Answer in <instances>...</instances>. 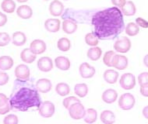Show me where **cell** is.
Returning a JSON list of instances; mask_svg holds the SVG:
<instances>
[{
  "label": "cell",
  "mask_w": 148,
  "mask_h": 124,
  "mask_svg": "<svg viewBox=\"0 0 148 124\" xmlns=\"http://www.w3.org/2000/svg\"><path fill=\"white\" fill-rule=\"evenodd\" d=\"M91 24L95 27L94 33L100 40L114 39L125 27L122 11L115 6L97 12L92 17Z\"/></svg>",
  "instance_id": "1"
},
{
  "label": "cell",
  "mask_w": 148,
  "mask_h": 124,
  "mask_svg": "<svg viewBox=\"0 0 148 124\" xmlns=\"http://www.w3.org/2000/svg\"><path fill=\"white\" fill-rule=\"evenodd\" d=\"M23 81L17 79L14 83L13 92L10 99L11 109L27 112L29 109L39 108L41 104V97L36 88L23 85Z\"/></svg>",
  "instance_id": "2"
},
{
  "label": "cell",
  "mask_w": 148,
  "mask_h": 124,
  "mask_svg": "<svg viewBox=\"0 0 148 124\" xmlns=\"http://www.w3.org/2000/svg\"><path fill=\"white\" fill-rule=\"evenodd\" d=\"M135 97L133 96V94L129 92L123 94L119 99V106L120 109L125 111L133 109L135 106Z\"/></svg>",
  "instance_id": "3"
},
{
  "label": "cell",
  "mask_w": 148,
  "mask_h": 124,
  "mask_svg": "<svg viewBox=\"0 0 148 124\" xmlns=\"http://www.w3.org/2000/svg\"><path fill=\"white\" fill-rule=\"evenodd\" d=\"M68 111L72 119L79 120V119H84L86 110H85L84 105L81 103V102H79L70 106V107L68 109Z\"/></svg>",
  "instance_id": "4"
},
{
  "label": "cell",
  "mask_w": 148,
  "mask_h": 124,
  "mask_svg": "<svg viewBox=\"0 0 148 124\" xmlns=\"http://www.w3.org/2000/svg\"><path fill=\"white\" fill-rule=\"evenodd\" d=\"M121 88L125 90H131L136 86V78L132 73H125L121 76L119 80Z\"/></svg>",
  "instance_id": "5"
},
{
  "label": "cell",
  "mask_w": 148,
  "mask_h": 124,
  "mask_svg": "<svg viewBox=\"0 0 148 124\" xmlns=\"http://www.w3.org/2000/svg\"><path fill=\"white\" fill-rule=\"evenodd\" d=\"M131 47H132V43L130 40L126 37L119 38L114 43V49L119 53H127L130 50Z\"/></svg>",
  "instance_id": "6"
},
{
  "label": "cell",
  "mask_w": 148,
  "mask_h": 124,
  "mask_svg": "<svg viewBox=\"0 0 148 124\" xmlns=\"http://www.w3.org/2000/svg\"><path fill=\"white\" fill-rule=\"evenodd\" d=\"M39 114L44 118H50L53 116L56 112V106L53 102L50 101H45L41 102L38 108Z\"/></svg>",
  "instance_id": "7"
},
{
  "label": "cell",
  "mask_w": 148,
  "mask_h": 124,
  "mask_svg": "<svg viewBox=\"0 0 148 124\" xmlns=\"http://www.w3.org/2000/svg\"><path fill=\"white\" fill-rule=\"evenodd\" d=\"M14 73H15V76L17 79L25 81H30L31 71H30L28 66H27L26 64H21L16 66Z\"/></svg>",
  "instance_id": "8"
},
{
  "label": "cell",
  "mask_w": 148,
  "mask_h": 124,
  "mask_svg": "<svg viewBox=\"0 0 148 124\" xmlns=\"http://www.w3.org/2000/svg\"><path fill=\"white\" fill-rule=\"evenodd\" d=\"M79 72L83 79H91L96 73V70L88 63L84 62L79 65Z\"/></svg>",
  "instance_id": "9"
},
{
  "label": "cell",
  "mask_w": 148,
  "mask_h": 124,
  "mask_svg": "<svg viewBox=\"0 0 148 124\" xmlns=\"http://www.w3.org/2000/svg\"><path fill=\"white\" fill-rule=\"evenodd\" d=\"M37 65L42 72H49L53 68V61L49 57H42L38 61Z\"/></svg>",
  "instance_id": "10"
},
{
  "label": "cell",
  "mask_w": 148,
  "mask_h": 124,
  "mask_svg": "<svg viewBox=\"0 0 148 124\" xmlns=\"http://www.w3.org/2000/svg\"><path fill=\"white\" fill-rule=\"evenodd\" d=\"M46 47H46L45 42L40 39L34 40L30 44V50L36 55L45 53L46 51Z\"/></svg>",
  "instance_id": "11"
},
{
  "label": "cell",
  "mask_w": 148,
  "mask_h": 124,
  "mask_svg": "<svg viewBox=\"0 0 148 124\" xmlns=\"http://www.w3.org/2000/svg\"><path fill=\"white\" fill-rule=\"evenodd\" d=\"M37 90L41 93H48L51 91L52 88V84L51 81L48 79H41L37 81L35 85Z\"/></svg>",
  "instance_id": "12"
},
{
  "label": "cell",
  "mask_w": 148,
  "mask_h": 124,
  "mask_svg": "<svg viewBox=\"0 0 148 124\" xmlns=\"http://www.w3.org/2000/svg\"><path fill=\"white\" fill-rule=\"evenodd\" d=\"M128 58L122 54H115L113 60V68L123 71L128 67Z\"/></svg>",
  "instance_id": "13"
},
{
  "label": "cell",
  "mask_w": 148,
  "mask_h": 124,
  "mask_svg": "<svg viewBox=\"0 0 148 124\" xmlns=\"http://www.w3.org/2000/svg\"><path fill=\"white\" fill-rule=\"evenodd\" d=\"M49 13L53 16H60L64 10L63 4L59 0H54L49 5Z\"/></svg>",
  "instance_id": "14"
},
{
  "label": "cell",
  "mask_w": 148,
  "mask_h": 124,
  "mask_svg": "<svg viewBox=\"0 0 148 124\" xmlns=\"http://www.w3.org/2000/svg\"><path fill=\"white\" fill-rule=\"evenodd\" d=\"M61 21L59 19H48L45 22V27L46 30L50 33H57L60 29Z\"/></svg>",
  "instance_id": "15"
},
{
  "label": "cell",
  "mask_w": 148,
  "mask_h": 124,
  "mask_svg": "<svg viewBox=\"0 0 148 124\" xmlns=\"http://www.w3.org/2000/svg\"><path fill=\"white\" fill-rule=\"evenodd\" d=\"M102 100L107 104L114 103L118 99V92L115 89H106L102 94Z\"/></svg>",
  "instance_id": "16"
},
{
  "label": "cell",
  "mask_w": 148,
  "mask_h": 124,
  "mask_svg": "<svg viewBox=\"0 0 148 124\" xmlns=\"http://www.w3.org/2000/svg\"><path fill=\"white\" fill-rule=\"evenodd\" d=\"M56 68L61 71H68L70 68L71 63L69 59L64 56H59L55 59Z\"/></svg>",
  "instance_id": "17"
},
{
  "label": "cell",
  "mask_w": 148,
  "mask_h": 124,
  "mask_svg": "<svg viewBox=\"0 0 148 124\" xmlns=\"http://www.w3.org/2000/svg\"><path fill=\"white\" fill-rule=\"evenodd\" d=\"M62 30L67 34H73L77 30V23L71 19H66L62 22Z\"/></svg>",
  "instance_id": "18"
},
{
  "label": "cell",
  "mask_w": 148,
  "mask_h": 124,
  "mask_svg": "<svg viewBox=\"0 0 148 124\" xmlns=\"http://www.w3.org/2000/svg\"><path fill=\"white\" fill-rule=\"evenodd\" d=\"M119 74L114 69H108L103 74V78L108 84H115L117 82Z\"/></svg>",
  "instance_id": "19"
},
{
  "label": "cell",
  "mask_w": 148,
  "mask_h": 124,
  "mask_svg": "<svg viewBox=\"0 0 148 124\" xmlns=\"http://www.w3.org/2000/svg\"><path fill=\"white\" fill-rule=\"evenodd\" d=\"M10 99L5 94L0 93V115H5L10 111Z\"/></svg>",
  "instance_id": "20"
},
{
  "label": "cell",
  "mask_w": 148,
  "mask_h": 124,
  "mask_svg": "<svg viewBox=\"0 0 148 124\" xmlns=\"http://www.w3.org/2000/svg\"><path fill=\"white\" fill-rule=\"evenodd\" d=\"M16 14L21 19L27 20V19H30L33 15V10L29 5H21L16 9Z\"/></svg>",
  "instance_id": "21"
},
{
  "label": "cell",
  "mask_w": 148,
  "mask_h": 124,
  "mask_svg": "<svg viewBox=\"0 0 148 124\" xmlns=\"http://www.w3.org/2000/svg\"><path fill=\"white\" fill-rule=\"evenodd\" d=\"M100 119L104 124H114L115 123V115L111 110H104L100 115Z\"/></svg>",
  "instance_id": "22"
},
{
  "label": "cell",
  "mask_w": 148,
  "mask_h": 124,
  "mask_svg": "<svg viewBox=\"0 0 148 124\" xmlns=\"http://www.w3.org/2000/svg\"><path fill=\"white\" fill-rule=\"evenodd\" d=\"M121 11L123 15L126 16H132L136 13V7L133 1H127L125 5L121 8Z\"/></svg>",
  "instance_id": "23"
},
{
  "label": "cell",
  "mask_w": 148,
  "mask_h": 124,
  "mask_svg": "<svg viewBox=\"0 0 148 124\" xmlns=\"http://www.w3.org/2000/svg\"><path fill=\"white\" fill-rule=\"evenodd\" d=\"M36 58H37L36 54H34L30 50V48H25L21 51V58L25 63L32 64L36 60Z\"/></svg>",
  "instance_id": "24"
},
{
  "label": "cell",
  "mask_w": 148,
  "mask_h": 124,
  "mask_svg": "<svg viewBox=\"0 0 148 124\" xmlns=\"http://www.w3.org/2000/svg\"><path fill=\"white\" fill-rule=\"evenodd\" d=\"M97 112L96 109L93 108H89L85 112L84 120L85 123L88 124H92L97 121Z\"/></svg>",
  "instance_id": "25"
},
{
  "label": "cell",
  "mask_w": 148,
  "mask_h": 124,
  "mask_svg": "<svg viewBox=\"0 0 148 124\" xmlns=\"http://www.w3.org/2000/svg\"><path fill=\"white\" fill-rule=\"evenodd\" d=\"M13 60L10 56H1L0 57V70L7 71L12 68L13 66Z\"/></svg>",
  "instance_id": "26"
},
{
  "label": "cell",
  "mask_w": 148,
  "mask_h": 124,
  "mask_svg": "<svg viewBox=\"0 0 148 124\" xmlns=\"http://www.w3.org/2000/svg\"><path fill=\"white\" fill-rule=\"evenodd\" d=\"M13 43L15 46L21 47L25 44L26 41H27V37L26 35L23 32L21 31H17L13 34Z\"/></svg>",
  "instance_id": "27"
},
{
  "label": "cell",
  "mask_w": 148,
  "mask_h": 124,
  "mask_svg": "<svg viewBox=\"0 0 148 124\" xmlns=\"http://www.w3.org/2000/svg\"><path fill=\"white\" fill-rule=\"evenodd\" d=\"M74 93L79 98H84L88 93V86L85 83H78L74 87Z\"/></svg>",
  "instance_id": "28"
},
{
  "label": "cell",
  "mask_w": 148,
  "mask_h": 124,
  "mask_svg": "<svg viewBox=\"0 0 148 124\" xmlns=\"http://www.w3.org/2000/svg\"><path fill=\"white\" fill-rule=\"evenodd\" d=\"M102 54V50L98 47H92L87 51V57L91 61H97Z\"/></svg>",
  "instance_id": "29"
},
{
  "label": "cell",
  "mask_w": 148,
  "mask_h": 124,
  "mask_svg": "<svg viewBox=\"0 0 148 124\" xmlns=\"http://www.w3.org/2000/svg\"><path fill=\"white\" fill-rule=\"evenodd\" d=\"M56 91L60 96H66L70 92V87L65 82L58 83L56 86Z\"/></svg>",
  "instance_id": "30"
},
{
  "label": "cell",
  "mask_w": 148,
  "mask_h": 124,
  "mask_svg": "<svg viewBox=\"0 0 148 124\" xmlns=\"http://www.w3.org/2000/svg\"><path fill=\"white\" fill-rule=\"evenodd\" d=\"M125 32L130 37H135L140 33V27L136 23L131 22L127 23V25L125 26Z\"/></svg>",
  "instance_id": "31"
},
{
  "label": "cell",
  "mask_w": 148,
  "mask_h": 124,
  "mask_svg": "<svg viewBox=\"0 0 148 124\" xmlns=\"http://www.w3.org/2000/svg\"><path fill=\"white\" fill-rule=\"evenodd\" d=\"M1 8L5 13H13L16 9V3L13 0H3L1 3Z\"/></svg>",
  "instance_id": "32"
},
{
  "label": "cell",
  "mask_w": 148,
  "mask_h": 124,
  "mask_svg": "<svg viewBox=\"0 0 148 124\" xmlns=\"http://www.w3.org/2000/svg\"><path fill=\"white\" fill-rule=\"evenodd\" d=\"M57 47L59 51H62V52H66V51H69V49L71 47V42L68 38L62 37L58 41Z\"/></svg>",
  "instance_id": "33"
},
{
  "label": "cell",
  "mask_w": 148,
  "mask_h": 124,
  "mask_svg": "<svg viewBox=\"0 0 148 124\" xmlns=\"http://www.w3.org/2000/svg\"><path fill=\"white\" fill-rule=\"evenodd\" d=\"M116 54L115 51H108L105 52V55L103 57V62L108 67H113V60Z\"/></svg>",
  "instance_id": "34"
},
{
  "label": "cell",
  "mask_w": 148,
  "mask_h": 124,
  "mask_svg": "<svg viewBox=\"0 0 148 124\" xmlns=\"http://www.w3.org/2000/svg\"><path fill=\"white\" fill-rule=\"evenodd\" d=\"M85 42L87 45L91 47H97L98 44V38L94 33H89L85 36Z\"/></svg>",
  "instance_id": "35"
},
{
  "label": "cell",
  "mask_w": 148,
  "mask_h": 124,
  "mask_svg": "<svg viewBox=\"0 0 148 124\" xmlns=\"http://www.w3.org/2000/svg\"><path fill=\"white\" fill-rule=\"evenodd\" d=\"M80 100H79L78 98L75 96H69L65 98L62 101V104H63L64 107L66 109H68L70 107V106H72L73 104L76 103V102H79Z\"/></svg>",
  "instance_id": "36"
},
{
  "label": "cell",
  "mask_w": 148,
  "mask_h": 124,
  "mask_svg": "<svg viewBox=\"0 0 148 124\" xmlns=\"http://www.w3.org/2000/svg\"><path fill=\"white\" fill-rule=\"evenodd\" d=\"M19 119L15 114H10L4 118L3 124H18Z\"/></svg>",
  "instance_id": "37"
},
{
  "label": "cell",
  "mask_w": 148,
  "mask_h": 124,
  "mask_svg": "<svg viewBox=\"0 0 148 124\" xmlns=\"http://www.w3.org/2000/svg\"><path fill=\"white\" fill-rule=\"evenodd\" d=\"M11 41V38L7 33H0V47L7 46Z\"/></svg>",
  "instance_id": "38"
},
{
  "label": "cell",
  "mask_w": 148,
  "mask_h": 124,
  "mask_svg": "<svg viewBox=\"0 0 148 124\" xmlns=\"http://www.w3.org/2000/svg\"><path fill=\"white\" fill-rule=\"evenodd\" d=\"M138 83L140 85L148 84V72H142L138 75Z\"/></svg>",
  "instance_id": "39"
},
{
  "label": "cell",
  "mask_w": 148,
  "mask_h": 124,
  "mask_svg": "<svg viewBox=\"0 0 148 124\" xmlns=\"http://www.w3.org/2000/svg\"><path fill=\"white\" fill-rule=\"evenodd\" d=\"M9 79H10V77L8 75V74L0 71V86H3V85H5V84H7Z\"/></svg>",
  "instance_id": "40"
},
{
  "label": "cell",
  "mask_w": 148,
  "mask_h": 124,
  "mask_svg": "<svg viewBox=\"0 0 148 124\" xmlns=\"http://www.w3.org/2000/svg\"><path fill=\"white\" fill-rule=\"evenodd\" d=\"M136 23L137 24L138 26L142 28H148V21H147L145 19H143L141 17H138L136 19Z\"/></svg>",
  "instance_id": "41"
},
{
  "label": "cell",
  "mask_w": 148,
  "mask_h": 124,
  "mask_svg": "<svg viewBox=\"0 0 148 124\" xmlns=\"http://www.w3.org/2000/svg\"><path fill=\"white\" fill-rule=\"evenodd\" d=\"M126 3V0H112V3L115 7L122 8Z\"/></svg>",
  "instance_id": "42"
},
{
  "label": "cell",
  "mask_w": 148,
  "mask_h": 124,
  "mask_svg": "<svg viewBox=\"0 0 148 124\" xmlns=\"http://www.w3.org/2000/svg\"><path fill=\"white\" fill-rule=\"evenodd\" d=\"M140 94L144 97H148V84L147 85H140Z\"/></svg>",
  "instance_id": "43"
},
{
  "label": "cell",
  "mask_w": 148,
  "mask_h": 124,
  "mask_svg": "<svg viewBox=\"0 0 148 124\" xmlns=\"http://www.w3.org/2000/svg\"><path fill=\"white\" fill-rule=\"evenodd\" d=\"M7 23V16L4 13L0 12V26H3Z\"/></svg>",
  "instance_id": "44"
},
{
  "label": "cell",
  "mask_w": 148,
  "mask_h": 124,
  "mask_svg": "<svg viewBox=\"0 0 148 124\" xmlns=\"http://www.w3.org/2000/svg\"><path fill=\"white\" fill-rule=\"evenodd\" d=\"M142 114L144 117V118H146L147 119H148V106H146L142 110Z\"/></svg>",
  "instance_id": "45"
},
{
  "label": "cell",
  "mask_w": 148,
  "mask_h": 124,
  "mask_svg": "<svg viewBox=\"0 0 148 124\" xmlns=\"http://www.w3.org/2000/svg\"><path fill=\"white\" fill-rule=\"evenodd\" d=\"M143 64L148 68V54L147 55L144 56V58H143Z\"/></svg>",
  "instance_id": "46"
},
{
  "label": "cell",
  "mask_w": 148,
  "mask_h": 124,
  "mask_svg": "<svg viewBox=\"0 0 148 124\" xmlns=\"http://www.w3.org/2000/svg\"><path fill=\"white\" fill-rule=\"evenodd\" d=\"M18 3H26V2H27L28 0H16Z\"/></svg>",
  "instance_id": "47"
},
{
  "label": "cell",
  "mask_w": 148,
  "mask_h": 124,
  "mask_svg": "<svg viewBox=\"0 0 148 124\" xmlns=\"http://www.w3.org/2000/svg\"><path fill=\"white\" fill-rule=\"evenodd\" d=\"M43 1H49V0H43Z\"/></svg>",
  "instance_id": "48"
},
{
  "label": "cell",
  "mask_w": 148,
  "mask_h": 124,
  "mask_svg": "<svg viewBox=\"0 0 148 124\" xmlns=\"http://www.w3.org/2000/svg\"><path fill=\"white\" fill-rule=\"evenodd\" d=\"M64 1H68V0H64Z\"/></svg>",
  "instance_id": "49"
}]
</instances>
